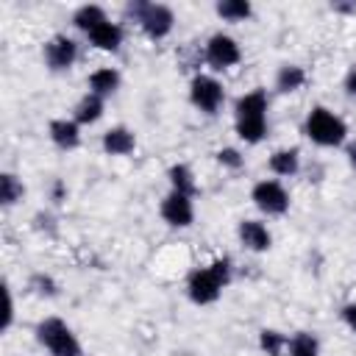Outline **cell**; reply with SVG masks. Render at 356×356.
<instances>
[{
	"label": "cell",
	"instance_id": "24",
	"mask_svg": "<svg viewBox=\"0 0 356 356\" xmlns=\"http://www.w3.org/2000/svg\"><path fill=\"white\" fill-rule=\"evenodd\" d=\"M256 342H259V350H261L264 356H286V342H289V337H286L284 331H278V328H261Z\"/></svg>",
	"mask_w": 356,
	"mask_h": 356
},
{
	"label": "cell",
	"instance_id": "25",
	"mask_svg": "<svg viewBox=\"0 0 356 356\" xmlns=\"http://www.w3.org/2000/svg\"><path fill=\"white\" fill-rule=\"evenodd\" d=\"M28 289L36 295V298H44V300H50V298H58V281L50 275V273H33L31 278H28Z\"/></svg>",
	"mask_w": 356,
	"mask_h": 356
},
{
	"label": "cell",
	"instance_id": "16",
	"mask_svg": "<svg viewBox=\"0 0 356 356\" xmlns=\"http://www.w3.org/2000/svg\"><path fill=\"white\" fill-rule=\"evenodd\" d=\"M120 83H122V75H120V70L117 67H97L95 72H89V78H86V92H92V95H97V97H111L117 89H120Z\"/></svg>",
	"mask_w": 356,
	"mask_h": 356
},
{
	"label": "cell",
	"instance_id": "7",
	"mask_svg": "<svg viewBox=\"0 0 356 356\" xmlns=\"http://www.w3.org/2000/svg\"><path fill=\"white\" fill-rule=\"evenodd\" d=\"M250 200H253V206L264 217H281V214L289 211V203H292L289 189L278 178H261V181H256L253 189H250Z\"/></svg>",
	"mask_w": 356,
	"mask_h": 356
},
{
	"label": "cell",
	"instance_id": "21",
	"mask_svg": "<svg viewBox=\"0 0 356 356\" xmlns=\"http://www.w3.org/2000/svg\"><path fill=\"white\" fill-rule=\"evenodd\" d=\"M22 197H25V184H22V178H19L17 172H11V170H3V172H0V206H3V209H11V206H17Z\"/></svg>",
	"mask_w": 356,
	"mask_h": 356
},
{
	"label": "cell",
	"instance_id": "10",
	"mask_svg": "<svg viewBox=\"0 0 356 356\" xmlns=\"http://www.w3.org/2000/svg\"><path fill=\"white\" fill-rule=\"evenodd\" d=\"M159 214L170 228H189L195 222V197L170 189L159 203Z\"/></svg>",
	"mask_w": 356,
	"mask_h": 356
},
{
	"label": "cell",
	"instance_id": "27",
	"mask_svg": "<svg viewBox=\"0 0 356 356\" xmlns=\"http://www.w3.org/2000/svg\"><path fill=\"white\" fill-rule=\"evenodd\" d=\"M67 195H70L67 184H64L61 178H53V184H50V189H47V197L53 200V206H61V203L67 200Z\"/></svg>",
	"mask_w": 356,
	"mask_h": 356
},
{
	"label": "cell",
	"instance_id": "2",
	"mask_svg": "<svg viewBox=\"0 0 356 356\" xmlns=\"http://www.w3.org/2000/svg\"><path fill=\"white\" fill-rule=\"evenodd\" d=\"M267 92L250 89L236 97L234 103V131L245 145H259L267 136Z\"/></svg>",
	"mask_w": 356,
	"mask_h": 356
},
{
	"label": "cell",
	"instance_id": "4",
	"mask_svg": "<svg viewBox=\"0 0 356 356\" xmlns=\"http://www.w3.org/2000/svg\"><path fill=\"white\" fill-rule=\"evenodd\" d=\"M125 14L142 28V33L153 42H161L172 33L175 28V11L164 3H145V0H136V3H128L125 6Z\"/></svg>",
	"mask_w": 356,
	"mask_h": 356
},
{
	"label": "cell",
	"instance_id": "31",
	"mask_svg": "<svg viewBox=\"0 0 356 356\" xmlns=\"http://www.w3.org/2000/svg\"><path fill=\"white\" fill-rule=\"evenodd\" d=\"M345 159H348V167L356 172V139H350V142L345 145Z\"/></svg>",
	"mask_w": 356,
	"mask_h": 356
},
{
	"label": "cell",
	"instance_id": "26",
	"mask_svg": "<svg viewBox=\"0 0 356 356\" xmlns=\"http://www.w3.org/2000/svg\"><path fill=\"white\" fill-rule=\"evenodd\" d=\"M214 159H217V164H220L222 170H231V172H236V170L245 167V153H242L239 147H234V145L220 147V150L214 153Z\"/></svg>",
	"mask_w": 356,
	"mask_h": 356
},
{
	"label": "cell",
	"instance_id": "5",
	"mask_svg": "<svg viewBox=\"0 0 356 356\" xmlns=\"http://www.w3.org/2000/svg\"><path fill=\"white\" fill-rule=\"evenodd\" d=\"M36 342L50 353V356H83L78 334L67 325L61 317H44L36 323Z\"/></svg>",
	"mask_w": 356,
	"mask_h": 356
},
{
	"label": "cell",
	"instance_id": "15",
	"mask_svg": "<svg viewBox=\"0 0 356 356\" xmlns=\"http://www.w3.org/2000/svg\"><path fill=\"white\" fill-rule=\"evenodd\" d=\"M267 170L281 181V178H292L300 172V150L298 147H278L270 153L267 159Z\"/></svg>",
	"mask_w": 356,
	"mask_h": 356
},
{
	"label": "cell",
	"instance_id": "29",
	"mask_svg": "<svg viewBox=\"0 0 356 356\" xmlns=\"http://www.w3.org/2000/svg\"><path fill=\"white\" fill-rule=\"evenodd\" d=\"M339 317H342V323L356 334V300H348V303L339 309Z\"/></svg>",
	"mask_w": 356,
	"mask_h": 356
},
{
	"label": "cell",
	"instance_id": "13",
	"mask_svg": "<svg viewBox=\"0 0 356 356\" xmlns=\"http://www.w3.org/2000/svg\"><path fill=\"white\" fill-rule=\"evenodd\" d=\"M100 147L106 156H131L136 150V134L128 125H111L103 131Z\"/></svg>",
	"mask_w": 356,
	"mask_h": 356
},
{
	"label": "cell",
	"instance_id": "22",
	"mask_svg": "<svg viewBox=\"0 0 356 356\" xmlns=\"http://www.w3.org/2000/svg\"><path fill=\"white\" fill-rule=\"evenodd\" d=\"M286 356H320V339L314 331H295L286 342Z\"/></svg>",
	"mask_w": 356,
	"mask_h": 356
},
{
	"label": "cell",
	"instance_id": "19",
	"mask_svg": "<svg viewBox=\"0 0 356 356\" xmlns=\"http://www.w3.org/2000/svg\"><path fill=\"white\" fill-rule=\"evenodd\" d=\"M167 184H170L172 192H181V195H189V197L197 195V178H195L192 167L184 164V161H175V164L167 167Z\"/></svg>",
	"mask_w": 356,
	"mask_h": 356
},
{
	"label": "cell",
	"instance_id": "9",
	"mask_svg": "<svg viewBox=\"0 0 356 356\" xmlns=\"http://www.w3.org/2000/svg\"><path fill=\"white\" fill-rule=\"evenodd\" d=\"M42 58H44V67L50 72H70L72 64L78 61V42L67 33H53L44 44H42Z\"/></svg>",
	"mask_w": 356,
	"mask_h": 356
},
{
	"label": "cell",
	"instance_id": "28",
	"mask_svg": "<svg viewBox=\"0 0 356 356\" xmlns=\"http://www.w3.org/2000/svg\"><path fill=\"white\" fill-rule=\"evenodd\" d=\"M3 295H6V309H3V323H0V331L6 334V331L14 325V295H11V289H8V286H6V292H3Z\"/></svg>",
	"mask_w": 356,
	"mask_h": 356
},
{
	"label": "cell",
	"instance_id": "12",
	"mask_svg": "<svg viewBox=\"0 0 356 356\" xmlns=\"http://www.w3.org/2000/svg\"><path fill=\"white\" fill-rule=\"evenodd\" d=\"M47 139L61 153H70V150L81 147V125L72 117H56L47 122Z\"/></svg>",
	"mask_w": 356,
	"mask_h": 356
},
{
	"label": "cell",
	"instance_id": "18",
	"mask_svg": "<svg viewBox=\"0 0 356 356\" xmlns=\"http://www.w3.org/2000/svg\"><path fill=\"white\" fill-rule=\"evenodd\" d=\"M275 92L281 95H292V92H300L306 86V70L300 64H281L275 70V81H273Z\"/></svg>",
	"mask_w": 356,
	"mask_h": 356
},
{
	"label": "cell",
	"instance_id": "1",
	"mask_svg": "<svg viewBox=\"0 0 356 356\" xmlns=\"http://www.w3.org/2000/svg\"><path fill=\"white\" fill-rule=\"evenodd\" d=\"M234 281V264L228 256H217L203 267H195L186 275V298L195 306H211L220 300L222 289H228Z\"/></svg>",
	"mask_w": 356,
	"mask_h": 356
},
{
	"label": "cell",
	"instance_id": "17",
	"mask_svg": "<svg viewBox=\"0 0 356 356\" xmlns=\"http://www.w3.org/2000/svg\"><path fill=\"white\" fill-rule=\"evenodd\" d=\"M103 111H106V100L92 95V92H83L78 97V103L72 106V120L83 128V125H95L103 120Z\"/></svg>",
	"mask_w": 356,
	"mask_h": 356
},
{
	"label": "cell",
	"instance_id": "20",
	"mask_svg": "<svg viewBox=\"0 0 356 356\" xmlns=\"http://www.w3.org/2000/svg\"><path fill=\"white\" fill-rule=\"evenodd\" d=\"M108 19V14H106V8L103 6H97V3H83V6H78L75 11H72V25L81 31V33H92L97 25H103Z\"/></svg>",
	"mask_w": 356,
	"mask_h": 356
},
{
	"label": "cell",
	"instance_id": "6",
	"mask_svg": "<svg viewBox=\"0 0 356 356\" xmlns=\"http://www.w3.org/2000/svg\"><path fill=\"white\" fill-rule=\"evenodd\" d=\"M189 103H192L200 114L214 117V114L222 108V103H225V89H222V83H220L214 75H209V72H195L192 81H189Z\"/></svg>",
	"mask_w": 356,
	"mask_h": 356
},
{
	"label": "cell",
	"instance_id": "30",
	"mask_svg": "<svg viewBox=\"0 0 356 356\" xmlns=\"http://www.w3.org/2000/svg\"><path fill=\"white\" fill-rule=\"evenodd\" d=\"M342 86H345V95L350 97V100H356V64L345 72V81H342Z\"/></svg>",
	"mask_w": 356,
	"mask_h": 356
},
{
	"label": "cell",
	"instance_id": "11",
	"mask_svg": "<svg viewBox=\"0 0 356 356\" xmlns=\"http://www.w3.org/2000/svg\"><path fill=\"white\" fill-rule=\"evenodd\" d=\"M236 239L245 250L250 253H267L273 248V231L261 220H239L236 225Z\"/></svg>",
	"mask_w": 356,
	"mask_h": 356
},
{
	"label": "cell",
	"instance_id": "14",
	"mask_svg": "<svg viewBox=\"0 0 356 356\" xmlns=\"http://www.w3.org/2000/svg\"><path fill=\"white\" fill-rule=\"evenodd\" d=\"M86 39H89V44H92L95 50H100V53H117V50L122 47L125 31H122V25H120V22L106 19V22H103V25H97L92 33H86Z\"/></svg>",
	"mask_w": 356,
	"mask_h": 356
},
{
	"label": "cell",
	"instance_id": "8",
	"mask_svg": "<svg viewBox=\"0 0 356 356\" xmlns=\"http://www.w3.org/2000/svg\"><path fill=\"white\" fill-rule=\"evenodd\" d=\"M203 61H206L211 70H217V72L231 70V67H236V64L242 61V47H239V42H236L231 33L217 31V33H211V36L206 39V44H203Z\"/></svg>",
	"mask_w": 356,
	"mask_h": 356
},
{
	"label": "cell",
	"instance_id": "23",
	"mask_svg": "<svg viewBox=\"0 0 356 356\" xmlns=\"http://www.w3.org/2000/svg\"><path fill=\"white\" fill-rule=\"evenodd\" d=\"M214 14L222 22H245L253 17V6L248 0H220L214 6Z\"/></svg>",
	"mask_w": 356,
	"mask_h": 356
},
{
	"label": "cell",
	"instance_id": "3",
	"mask_svg": "<svg viewBox=\"0 0 356 356\" xmlns=\"http://www.w3.org/2000/svg\"><path fill=\"white\" fill-rule=\"evenodd\" d=\"M303 134L317 147H342L348 142V122L328 106H314L303 120Z\"/></svg>",
	"mask_w": 356,
	"mask_h": 356
}]
</instances>
